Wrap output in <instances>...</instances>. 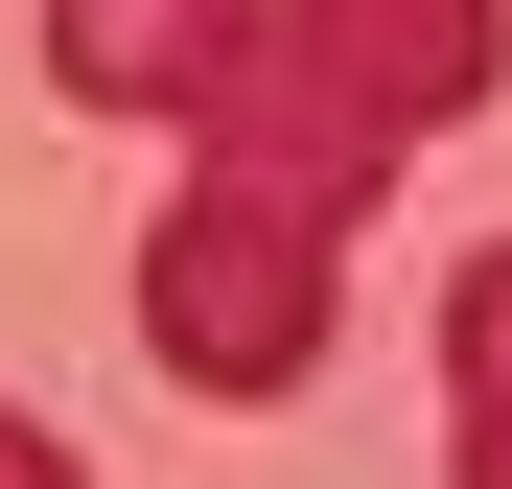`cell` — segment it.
I'll list each match as a JSON object with an SVG mask.
<instances>
[{
	"mask_svg": "<svg viewBox=\"0 0 512 489\" xmlns=\"http://www.w3.org/2000/svg\"><path fill=\"white\" fill-rule=\"evenodd\" d=\"M326 257H350V210L187 163L163 233H140V350L187 373V396H303V373H326Z\"/></svg>",
	"mask_w": 512,
	"mask_h": 489,
	"instance_id": "7a4b0ae2",
	"label": "cell"
},
{
	"mask_svg": "<svg viewBox=\"0 0 512 489\" xmlns=\"http://www.w3.org/2000/svg\"><path fill=\"white\" fill-rule=\"evenodd\" d=\"M233 47V0H47V94L70 117H187Z\"/></svg>",
	"mask_w": 512,
	"mask_h": 489,
	"instance_id": "3957f363",
	"label": "cell"
},
{
	"mask_svg": "<svg viewBox=\"0 0 512 489\" xmlns=\"http://www.w3.org/2000/svg\"><path fill=\"white\" fill-rule=\"evenodd\" d=\"M489 70H512L489 0H233V47H210V94H187V163L350 210V187H396L419 117L489 94Z\"/></svg>",
	"mask_w": 512,
	"mask_h": 489,
	"instance_id": "6da1fadb",
	"label": "cell"
},
{
	"mask_svg": "<svg viewBox=\"0 0 512 489\" xmlns=\"http://www.w3.org/2000/svg\"><path fill=\"white\" fill-rule=\"evenodd\" d=\"M0 489H94V466H70V443H47V420H0Z\"/></svg>",
	"mask_w": 512,
	"mask_h": 489,
	"instance_id": "5b68a950",
	"label": "cell"
},
{
	"mask_svg": "<svg viewBox=\"0 0 512 489\" xmlns=\"http://www.w3.org/2000/svg\"><path fill=\"white\" fill-rule=\"evenodd\" d=\"M443 489H512V233L443 280Z\"/></svg>",
	"mask_w": 512,
	"mask_h": 489,
	"instance_id": "277c9868",
	"label": "cell"
}]
</instances>
